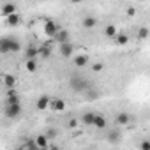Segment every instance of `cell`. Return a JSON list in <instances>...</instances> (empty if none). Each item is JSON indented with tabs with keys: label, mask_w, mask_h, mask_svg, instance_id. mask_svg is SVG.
<instances>
[{
	"label": "cell",
	"mask_w": 150,
	"mask_h": 150,
	"mask_svg": "<svg viewBox=\"0 0 150 150\" xmlns=\"http://www.w3.org/2000/svg\"><path fill=\"white\" fill-rule=\"evenodd\" d=\"M20 50H21V44L14 37H0V53H2V55L18 53Z\"/></svg>",
	"instance_id": "1"
},
{
	"label": "cell",
	"mask_w": 150,
	"mask_h": 150,
	"mask_svg": "<svg viewBox=\"0 0 150 150\" xmlns=\"http://www.w3.org/2000/svg\"><path fill=\"white\" fill-rule=\"evenodd\" d=\"M71 88L74 90V92H85L87 88H88V83L83 80V78H76V76H74V78H71Z\"/></svg>",
	"instance_id": "2"
},
{
	"label": "cell",
	"mask_w": 150,
	"mask_h": 150,
	"mask_svg": "<svg viewBox=\"0 0 150 150\" xmlns=\"http://www.w3.org/2000/svg\"><path fill=\"white\" fill-rule=\"evenodd\" d=\"M21 115V103H14V104H6V117L7 118H16Z\"/></svg>",
	"instance_id": "3"
},
{
	"label": "cell",
	"mask_w": 150,
	"mask_h": 150,
	"mask_svg": "<svg viewBox=\"0 0 150 150\" xmlns=\"http://www.w3.org/2000/svg\"><path fill=\"white\" fill-rule=\"evenodd\" d=\"M65 101L60 99V97H50V106L48 110H53V111H64L65 110Z\"/></svg>",
	"instance_id": "4"
},
{
	"label": "cell",
	"mask_w": 150,
	"mask_h": 150,
	"mask_svg": "<svg viewBox=\"0 0 150 150\" xmlns=\"http://www.w3.org/2000/svg\"><path fill=\"white\" fill-rule=\"evenodd\" d=\"M57 30H58V27H57V23H55V21H51V20H50V21H46V23H44V35H46V37H51V39H53V37H55V34H57Z\"/></svg>",
	"instance_id": "5"
},
{
	"label": "cell",
	"mask_w": 150,
	"mask_h": 150,
	"mask_svg": "<svg viewBox=\"0 0 150 150\" xmlns=\"http://www.w3.org/2000/svg\"><path fill=\"white\" fill-rule=\"evenodd\" d=\"M20 21H21V18H20L18 13H13V14L6 16V25H7V27H18Z\"/></svg>",
	"instance_id": "6"
},
{
	"label": "cell",
	"mask_w": 150,
	"mask_h": 150,
	"mask_svg": "<svg viewBox=\"0 0 150 150\" xmlns=\"http://www.w3.org/2000/svg\"><path fill=\"white\" fill-rule=\"evenodd\" d=\"M48 106H50V96H41V97L37 99V103H35V108H37L39 111L48 110Z\"/></svg>",
	"instance_id": "7"
},
{
	"label": "cell",
	"mask_w": 150,
	"mask_h": 150,
	"mask_svg": "<svg viewBox=\"0 0 150 150\" xmlns=\"http://www.w3.org/2000/svg\"><path fill=\"white\" fill-rule=\"evenodd\" d=\"M72 51H74V48H72V44L69 41L67 42H60V55L62 57H71Z\"/></svg>",
	"instance_id": "8"
},
{
	"label": "cell",
	"mask_w": 150,
	"mask_h": 150,
	"mask_svg": "<svg viewBox=\"0 0 150 150\" xmlns=\"http://www.w3.org/2000/svg\"><path fill=\"white\" fill-rule=\"evenodd\" d=\"M92 125L94 127H97V129H104L106 125H108V122H106V118L103 117V115H94V122H92Z\"/></svg>",
	"instance_id": "9"
},
{
	"label": "cell",
	"mask_w": 150,
	"mask_h": 150,
	"mask_svg": "<svg viewBox=\"0 0 150 150\" xmlns=\"http://www.w3.org/2000/svg\"><path fill=\"white\" fill-rule=\"evenodd\" d=\"M94 111H87V113H83L81 115V118H80V122L81 124H85V125H92V122H94Z\"/></svg>",
	"instance_id": "10"
},
{
	"label": "cell",
	"mask_w": 150,
	"mask_h": 150,
	"mask_svg": "<svg viewBox=\"0 0 150 150\" xmlns=\"http://www.w3.org/2000/svg\"><path fill=\"white\" fill-rule=\"evenodd\" d=\"M13 13H16V6L14 4H4L2 6V16L6 18V16H9V14H13Z\"/></svg>",
	"instance_id": "11"
},
{
	"label": "cell",
	"mask_w": 150,
	"mask_h": 150,
	"mask_svg": "<svg viewBox=\"0 0 150 150\" xmlns=\"http://www.w3.org/2000/svg\"><path fill=\"white\" fill-rule=\"evenodd\" d=\"M25 69H27L28 72H35V71H37V58H27Z\"/></svg>",
	"instance_id": "12"
},
{
	"label": "cell",
	"mask_w": 150,
	"mask_h": 150,
	"mask_svg": "<svg viewBox=\"0 0 150 150\" xmlns=\"http://www.w3.org/2000/svg\"><path fill=\"white\" fill-rule=\"evenodd\" d=\"M55 39H57L58 42H67V41H69V32H67V30H57Z\"/></svg>",
	"instance_id": "13"
},
{
	"label": "cell",
	"mask_w": 150,
	"mask_h": 150,
	"mask_svg": "<svg viewBox=\"0 0 150 150\" xmlns=\"http://www.w3.org/2000/svg\"><path fill=\"white\" fill-rule=\"evenodd\" d=\"M74 65H78V67L88 65V57H87V55H78L76 58H74Z\"/></svg>",
	"instance_id": "14"
},
{
	"label": "cell",
	"mask_w": 150,
	"mask_h": 150,
	"mask_svg": "<svg viewBox=\"0 0 150 150\" xmlns=\"http://www.w3.org/2000/svg\"><path fill=\"white\" fill-rule=\"evenodd\" d=\"M81 23H83V27H85V28H94V27L97 25V20H96L94 16H87V18H83V21H81Z\"/></svg>",
	"instance_id": "15"
},
{
	"label": "cell",
	"mask_w": 150,
	"mask_h": 150,
	"mask_svg": "<svg viewBox=\"0 0 150 150\" xmlns=\"http://www.w3.org/2000/svg\"><path fill=\"white\" fill-rule=\"evenodd\" d=\"M113 39L117 41V44H118V46H125V44L129 42V37H127V34H118V32H117V35H115Z\"/></svg>",
	"instance_id": "16"
},
{
	"label": "cell",
	"mask_w": 150,
	"mask_h": 150,
	"mask_svg": "<svg viewBox=\"0 0 150 150\" xmlns=\"http://www.w3.org/2000/svg\"><path fill=\"white\" fill-rule=\"evenodd\" d=\"M35 148H48V139H46L44 134L35 138Z\"/></svg>",
	"instance_id": "17"
},
{
	"label": "cell",
	"mask_w": 150,
	"mask_h": 150,
	"mask_svg": "<svg viewBox=\"0 0 150 150\" xmlns=\"http://www.w3.org/2000/svg\"><path fill=\"white\" fill-rule=\"evenodd\" d=\"M4 85H6L7 88H14V85H16V78L13 76V74H6V76H4Z\"/></svg>",
	"instance_id": "18"
},
{
	"label": "cell",
	"mask_w": 150,
	"mask_h": 150,
	"mask_svg": "<svg viewBox=\"0 0 150 150\" xmlns=\"http://www.w3.org/2000/svg\"><path fill=\"white\" fill-rule=\"evenodd\" d=\"M129 122H131V117H129L127 113H118V115H117V124L125 125V124H129Z\"/></svg>",
	"instance_id": "19"
},
{
	"label": "cell",
	"mask_w": 150,
	"mask_h": 150,
	"mask_svg": "<svg viewBox=\"0 0 150 150\" xmlns=\"http://www.w3.org/2000/svg\"><path fill=\"white\" fill-rule=\"evenodd\" d=\"M37 57H39V48L28 46L27 48V58H37Z\"/></svg>",
	"instance_id": "20"
},
{
	"label": "cell",
	"mask_w": 150,
	"mask_h": 150,
	"mask_svg": "<svg viewBox=\"0 0 150 150\" xmlns=\"http://www.w3.org/2000/svg\"><path fill=\"white\" fill-rule=\"evenodd\" d=\"M146 37H148V28H146V27H141V28L138 30V39H139V41H145Z\"/></svg>",
	"instance_id": "21"
},
{
	"label": "cell",
	"mask_w": 150,
	"mask_h": 150,
	"mask_svg": "<svg viewBox=\"0 0 150 150\" xmlns=\"http://www.w3.org/2000/svg\"><path fill=\"white\" fill-rule=\"evenodd\" d=\"M104 34H106L108 37H111V39H113V37L117 35V28H115L113 25H108V27H106V30H104Z\"/></svg>",
	"instance_id": "22"
},
{
	"label": "cell",
	"mask_w": 150,
	"mask_h": 150,
	"mask_svg": "<svg viewBox=\"0 0 150 150\" xmlns=\"http://www.w3.org/2000/svg\"><path fill=\"white\" fill-rule=\"evenodd\" d=\"M39 57H44V58H48V57H50V50H48L46 46L39 48Z\"/></svg>",
	"instance_id": "23"
},
{
	"label": "cell",
	"mask_w": 150,
	"mask_h": 150,
	"mask_svg": "<svg viewBox=\"0 0 150 150\" xmlns=\"http://www.w3.org/2000/svg\"><path fill=\"white\" fill-rule=\"evenodd\" d=\"M103 69H104V65H103L101 62H96V64L92 65V71H94V72H101Z\"/></svg>",
	"instance_id": "24"
},
{
	"label": "cell",
	"mask_w": 150,
	"mask_h": 150,
	"mask_svg": "<svg viewBox=\"0 0 150 150\" xmlns=\"http://www.w3.org/2000/svg\"><path fill=\"white\" fill-rule=\"evenodd\" d=\"M139 148H141V150H150V141H146V139H145V141H141Z\"/></svg>",
	"instance_id": "25"
},
{
	"label": "cell",
	"mask_w": 150,
	"mask_h": 150,
	"mask_svg": "<svg viewBox=\"0 0 150 150\" xmlns=\"http://www.w3.org/2000/svg\"><path fill=\"white\" fill-rule=\"evenodd\" d=\"M134 14H136V9H134V7H129V9H127V16H131V18H132Z\"/></svg>",
	"instance_id": "26"
},
{
	"label": "cell",
	"mask_w": 150,
	"mask_h": 150,
	"mask_svg": "<svg viewBox=\"0 0 150 150\" xmlns=\"http://www.w3.org/2000/svg\"><path fill=\"white\" fill-rule=\"evenodd\" d=\"M76 125H78V120H71V122H69V127H71V129L76 127Z\"/></svg>",
	"instance_id": "27"
}]
</instances>
